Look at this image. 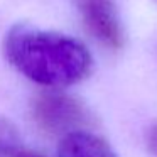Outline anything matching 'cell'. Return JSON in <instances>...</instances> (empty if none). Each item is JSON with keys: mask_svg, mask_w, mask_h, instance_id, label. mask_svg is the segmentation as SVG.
<instances>
[{"mask_svg": "<svg viewBox=\"0 0 157 157\" xmlns=\"http://www.w3.org/2000/svg\"><path fill=\"white\" fill-rule=\"evenodd\" d=\"M4 54L27 79L56 90L83 81L93 68L91 54L78 39L25 24L9 29Z\"/></svg>", "mask_w": 157, "mask_h": 157, "instance_id": "1", "label": "cell"}, {"mask_svg": "<svg viewBox=\"0 0 157 157\" xmlns=\"http://www.w3.org/2000/svg\"><path fill=\"white\" fill-rule=\"evenodd\" d=\"M32 115L37 125L49 133L81 132L91 125L88 108L75 96L59 91H48L34 100Z\"/></svg>", "mask_w": 157, "mask_h": 157, "instance_id": "2", "label": "cell"}, {"mask_svg": "<svg viewBox=\"0 0 157 157\" xmlns=\"http://www.w3.org/2000/svg\"><path fill=\"white\" fill-rule=\"evenodd\" d=\"M78 12L90 34L105 48L120 49L123 46V29L113 0L93 2L78 9Z\"/></svg>", "mask_w": 157, "mask_h": 157, "instance_id": "3", "label": "cell"}, {"mask_svg": "<svg viewBox=\"0 0 157 157\" xmlns=\"http://www.w3.org/2000/svg\"><path fill=\"white\" fill-rule=\"evenodd\" d=\"M59 157H117V154L105 139L90 130H81L63 139Z\"/></svg>", "mask_w": 157, "mask_h": 157, "instance_id": "4", "label": "cell"}, {"mask_svg": "<svg viewBox=\"0 0 157 157\" xmlns=\"http://www.w3.org/2000/svg\"><path fill=\"white\" fill-rule=\"evenodd\" d=\"M19 144V133L15 125L0 113V157L10 155L17 150Z\"/></svg>", "mask_w": 157, "mask_h": 157, "instance_id": "5", "label": "cell"}, {"mask_svg": "<svg viewBox=\"0 0 157 157\" xmlns=\"http://www.w3.org/2000/svg\"><path fill=\"white\" fill-rule=\"evenodd\" d=\"M145 147L152 157H157V122L147 128L145 133Z\"/></svg>", "mask_w": 157, "mask_h": 157, "instance_id": "6", "label": "cell"}, {"mask_svg": "<svg viewBox=\"0 0 157 157\" xmlns=\"http://www.w3.org/2000/svg\"><path fill=\"white\" fill-rule=\"evenodd\" d=\"M14 157H41V155H37V154H34V152H25V150H15L14 154H12Z\"/></svg>", "mask_w": 157, "mask_h": 157, "instance_id": "7", "label": "cell"}, {"mask_svg": "<svg viewBox=\"0 0 157 157\" xmlns=\"http://www.w3.org/2000/svg\"><path fill=\"white\" fill-rule=\"evenodd\" d=\"M76 4V7L78 9H81V7H85V5H88V4H93V2H101V0H73Z\"/></svg>", "mask_w": 157, "mask_h": 157, "instance_id": "8", "label": "cell"}]
</instances>
